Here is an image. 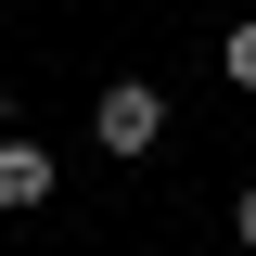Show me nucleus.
I'll return each mask as SVG.
<instances>
[{"label": "nucleus", "mask_w": 256, "mask_h": 256, "mask_svg": "<svg viewBox=\"0 0 256 256\" xmlns=\"http://www.w3.org/2000/svg\"><path fill=\"white\" fill-rule=\"evenodd\" d=\"M90 141H102L116 166H141V154L166 141V90H154V77H102V90H90Z\"/></svg>", "instance_id": "f257e3e1"}, {"label": "nucleus", "mask_w": 256, "mask_h": 256, "mask_svg": "<svg viewBox=\"0 0 256 256\" xmlns=\"http://www.w3.org/2000/svg\"><path fill=\"white\" fill-rule=\"evenodd\" d=\"M52 192H64V166H52V141H26V128H13V141H0V218H38Z\"/></svg>", "instance_id": "f03ea898"}, {"label": "nucleus", "mask_w": 256, "mask_h": 256, "mask_svg": "<svg viewBox=\"0 0 256 256\" xmlns=\"http://www.w3.org/2000/svg\"><path fill=\"white\" fill-rule=\"evenodd\" d=\"M218 77H230V90L256 102V13H244V26H230V38H218Z\"/></svg>", "instance_id": "7ed1b4c3"}, {"label": "nucleus", "mask_w": 256, "mask_h": 256, "mask_svg": "<svg viewBox=\"0 0 256 256\" xmlns=\"http://www.w3.org/2000/svg\"><path fill=\"white\" fill-rule=\"evenodd\" d=\"M230 244H244V256H256V180H244V192H230Z\"/></svg>", "instance_id": "20e7f679"}, {"label": "nucleus", "mask_w": 256, "mask_h": 256, "mask_svg": "<svg viewBox=\"0 0 256 256\" xmlns=\"http://www.w3.org/2000/svg\"><path fill=\"white\" fill-rule=\"evenodd\" d=\"M0 141H13V77H0Z\"/></svg>", "instance_id": "39448f33"}]
</instances>
